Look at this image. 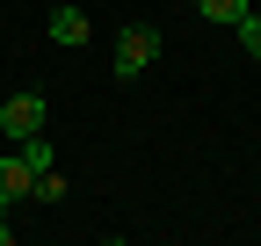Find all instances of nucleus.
Listing matches in <instances>:
<instances>
[{
    "mask_svg": "<svg viewBox=\"0 0 261 246\" xmlns=\"http://www.w3.org/2000/svg\"><path fill=\"white\" fill-rule=\"evenodd\" d=\"M152 51H160V29L152 22H123L116 29V80H138L152 66Z\"/></svg>",
    "mask_w": 261,
    "mask_h": 246,
    "instance_id": "nucleus-1",
    "label": "nucleus"
},
{
    "mask_svg": "<svg viewBox=\"0 0 261 246\" xmlns=\"http://www.w3.org/2000/svg\"><path fill=\"white\" fill-rule=\"evenodd\" d=\"M0 131H8V138H37L44 131V95H29V87L8 95V102H0Z\"/></svg>",
    "mask_w": 261,
    "mask_h": 246,
    "instance_id": "nucleus-2",
    "label": "nucleus"
},
{
    "mask_svg": "<svg viewBox=\"0 0 261 246\" xmlns=\"http://www.w3.org/2000/svg\"><path fill=\"white\" fill-rule=\"evenodd\" d=\"M29 189H37V167H29L22 152H8V160H0V196H8V203H22Z\"/></svg>",
    "mask_w": 261,
    "mask_h": 246,
    "instance_id": "nucleus-3",
    "label": "nucleus"
},
{
    "mask_svg": "<svg viewBox=\"0 0 261 246\" xmlns=\"http://www.w3.org/2000/svg\"><path fill=\"white\" fill-rule=\"evenodd\" d=\"M51 44H87V8L58 0V8H51Z\"/></svg>",
    "mask_w": 261,
    "mask_h": 246,
    "instance_id": "nucleus-4",
    "label": "nucleus"
},
{
    "mask_svg": "<svg viewBox=\"0 0 261 246\" xmlns=\"http://www.w3.org/2000/svg\"><path fill=\"white\" fill-rule=\"evenodd\" d=\"M196 15H203V22H218V29H232V22L247 15V0H196Z\"/></svg>",
    "mask_w": 261,
    "mask_h": 246,
    "instance_id": "nucleus-5",
    "label": "nucleus"
},
{
    "mask_svg": "<svg viewBox=\"0 0 261 246\" xmlns=\"http://www.w3.org/2000/svg\"><path fill=\"white\" fill-rule=\"evenodd\" d=\"M232 29H240V44H247V58H254V66H261V15H254V8H247V15H240V22H232Z\"/></svg>",
    "mask_w": 261,
    "mask_h": 246,
    "instance_id": "nucleus-6",
    "label": "nucleus"
},
{
    "mask_svg": "<svg viewBox=\"0 0 261 246\" xmlns=\"http://www.w3.org/2000/svg\"><path fill=\"white\" fill-rule=\"evenodd\" d=\"M29 196H37V203H65V174H51V167H44V174H37V189H29Z\"/></svg>",
    "mask_w": 261,
    "mask_h": 246,
    "instance_id": "nucleus-7",
    "label": "nucleus"
},
{
    "mask_svg": "<svg viewBox=\"0 0 261 246\" xmlns=\"http://www.w3.org/2000/svg\"><path fill=\"white\" fill-rule=\"evenodd\" d=\"M8 239H15V225H8V218H0V246H8Z\"/></svg>",
    "mask_w": 261,
    "mask_h": 246,
    "instance_id": "nucleus-8",
    "label": "nucleus"
}]
</instances>
